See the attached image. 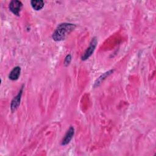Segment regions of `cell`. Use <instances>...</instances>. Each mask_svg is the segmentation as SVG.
Segmentation results:
<instances>
[{
	"label": "cell",
	"mask_w": 156,
	"mask_h": 156,
	"mask_svg": "<svg viewBox=\"0 0 156 156\" xmlns=\"http://www.w3.org/2000/svg\"><path fill=\"white\" fill-rule=\"evenodd\" d=\"M75 25L71 23H62L60 24L55 29L52 34V38L56 41H59L64 40L67 35L74 30Z\"/></svg>",
	"instance_id": "1"
},
{
	"label": "cell",
	"mask_w": 156,
	"mask_h": 156,
	"mask_svg": "<svg viewBox=\"0 0 156 156\" xmlns=\"http://www.w3.org/2000/svg\"><path fill=\"white\" fill-rule=\"evenodd\" d=\"M96 44H97V39L96 37H94L93 38H92L88 48L87 49V50L85 51V52H84L83 55L82 57V59L83 60H87L91 55V54H93V52H94L96 48Z\"/></svg>",
	"instance_id": "2"
},
{
	"label": "cell",
	"mask_w": 156,
	"mask_h": 156,
	"mask_svg": "<svg viewBox=\"0 0 156 156\" xmlns=\"http://www.w3.org/2000/svg\"><path fill=\"white\" fill-rule=\"evenodd\" d=\"M23 7V4L21 1L17 0L12 1L9 4V9L10 11L15 15L19 16L20 13Z\"/></svg>",
	"instance_id": "3"
},
{
	"label": "cell",
	"mask_w": 156,
	"mask_h": 156,
	"mask_svg": "<svg viewBox=\"0 0 156 156\" xmlns=\"http://www.w3.org/2000/svg\"><path fill=\"white\" fill-rule=\"evenodd\" d=\"M22 92H23V88H21V89L19 91L18 94L15 97H14V98L12 101L10 108H11V110H12V112H13L14 111H15L18 108V106L20 104Z\"/></svg>",
	"instance_id": "4"
},
{
	"label": "cell",
	"mask_w": 156,
	"mask_h": 156,
	"mask_svg": "<svg viewBox=\"0 0 156 156\" xmlns=\"http://www.w3.org/2000/svg\"><path fill=\"white\" fill-rule=\"evenodd\" d=\"M74 128L73 127H70L62 141V144L66 145V144H68L69 143V141H71V140L72 139V138L74 135Z\"/></svg>",
	"instance_id": "5"
},
{
	"label": "cell",
	"mask_w": 156,
	"mask_h": 156,
	"mask_svg": "<svg viewBox=\"0 0 156 156\" xmlns=\"http://www.w3.org/2000/svg\"><path fill=\"white\" fill-rule=\"evenodd\" d=\"M21 72V68L20 66H16L13 68V69L10 71L9 77L10 80H16L19 78V76L20 75Z\"/></svg>",
	"instance_id": "6"
},
{
	"label": "cell",
	"mask_w": 156,
	"mask_h": 156,
	"mask_svg": "<svg viewBox=\"0 0 156 156\" xmlns=\"http://www.w3.org/2000/svg\"><path fill=\"white\" fill-rule=\"evenodd\" d=\"M32 8L35 10H41L44 6V2L41 0H33L30 1Z\"/></svg>",
	"instance_id": "7"
},
{
	"label": "cell",
	"mask_w": 156,
	"mask_h": 156,
	"mask_svg": "<svg viewBox=\"0 0 156 156\" xmlns=\"http://www.w3.org/2000/svg\"><path fill=\"white\" fill-rule=\"evenodd\" d=\"M112 72H113V71L111 70V71H109L106 72V73H105L104 74H103L102 76H101L97 79V80H96V82H95V85H98V84L102 82V80H103L106 77H107L109 74H111L110 73H112Z\"/></svg>",
	"instance_id": "8"
},
{
	"label": "cell",
	"mask_w": 156,
	"mask_h": 156,
	"mask_svg": "<svg viewBox=\"0 0 156 156\" xmlns=\"http://www.w3.org/2000/svg\"><path fill=\"white\" fill-rule=\"evenodd\" d=\"M71 55H67L66 57V58H65V64L66 65H69V63H70V62H71Z\"/></svg>",
	"instance_id": "9"
}]
</instances>
